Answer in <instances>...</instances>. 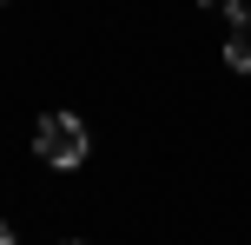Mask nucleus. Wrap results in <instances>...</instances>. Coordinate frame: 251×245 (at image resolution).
I'll list each match as a JSON object with an SVG mask.
<instances>
[{
    "label": "nucleus",
    "mask_w": 251,
    "mask_h": 245,
    "mask_svg": "<svg viewBox=\"0 0 251 245\" xmlns=\"http://www.w3.org/2000/svg\"><path fill=\"white\" fill-rule=\"evenodd\" d=\"M199 7H218V13H225V0H199Z\"/></svg>",
    "instance_id": "obj_3"
},
{
    "label": "nucleus",
    "mask_w": 251,
    "mask_h": 245,
    "mask_svg": "<svg viewBox=\"0 0 251 245\" xmlns=\"http://www.w3.org/2000/svg\"><path fill=\"white\" fill-rule=\"evenodd\" d=\"M33 153L47 159V166H86V153H93V133L79 126L73 113H47L33 126Z\"/></svg>",
    "instance_id": "obj_1"
},
{
    "label": "nucleus",
    "mask_w": 251,
    "mask_h": 245,
    "mask_svg": "<svg viewBox=\"0 0 251 245\" xmlns=\"http://www.w3.org/2000/svg\"><path fill=\"white\" fill-rule=\"evenodd\" d=\"M225 66H231V73H251V20H231V33H225Z\"/></svg>",
    "instance_id": "obj_2"
}]
</instances>
